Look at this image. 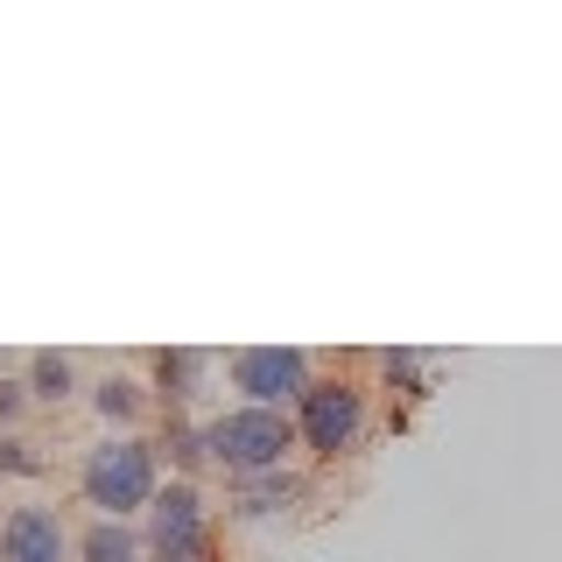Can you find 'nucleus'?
Listing matches in <instances>:
<instances>
[{"mask_svg":"<svg viewBox=\"0 0 562 562\" xmlns=\"http://www.w3.org/2000/svg\"><path fill=\"white\" fill-rule=\"evenodd\" d=\"M78 562H140V541H134L120 520H99V527H85Z\"/></svg>","mask_w":562,"mask_h":562,"instance_id":"6e6552de","label":"nucleus"},{"mask_svg":"<svg viewBox=\"0 0 562 562\" xmlns=\"http://www.w3.org/2000/svg\"><path fill=\"white\" fill-rule=\"evenodd\" d=\"M0 471H14V479H29V471H35L29 443H14V436H0Z\"/></svg>","mask_w":562,"mask_h":562,"instance_id":"4468645a","label":"nucleus"},{"mask_svg":"<svg viewBox=\"0 0 562 562\" xmlns=\"http://www.w3.org/2000/svg\"><path fill=\"white\" fill-rule=\"evenodd\" d=\"M70 380H78V373H70L64 351H35L22 386H29V401H64V394H70Z\"/></svg>","mask_w":562,"mask_h":562,"instance_id":"1a4fd4ad","label":"nucleus"},{"mask_svg":"<svg viewBox=\"0 0 562 562\" xmlns=\"http://www.w3.org/2000/svg\"><path fill=\"white\" fill-rule=\"evenodd\" d=\"M169 457L183 464V485H190V479H198V471L211 464V450H204V429H176V436H169Z\"/></svg>","mask_w":562,"mask_h":562,"instance_id":"f8f14e48","label":"nucleus"},{"mask_svg":"<svg viewBox=\"0 0 562 562\" xmlns=\"http://www.w3.org/2000/svg\"><path fill=\"white\" fill-rule=\"evenodd\" d=\"M289 499H295V479H289V471H254V479H233V514L239 520L281 514Z\"/></svg>","mask_w":562,"mask_h":562,"instance_id":"0eeeda50","label":"nucleus"},{"mask_svg":"<svg viewBox=\"0 0 562 562\" xmlns=\"http://www.w3.org/2000/svg\"><path fill=\"white\" fill-rule=\"evenodd\" d=\"M233 386L246 394V408H274L289 415V401L310 394V359L295 345H254L233 351Z\"/></svg>","mask_w":562,"mask_h":562,"instance_id":"7ed1b4c3","label":"nucleus"},{"mask_svg":"<svg viewBox=\"0 0 562 562\" xmlns=\"http://www.w3.org/2000/svg\"><path fill=\"white\" fill-rule=\"evenodd\" d=\"M148 555L155 562H211V527H204L198 485L176 479L169 492L148 499Z\"/></svg>","mask_w":562,"mask_h":562,"instance_id":"20e7f679","label":"nucleus"},{"mask_svg":"<svg viewBox=\"0 0 562 562\" xmlns=\"http://www.w3.org/2000/svg\"><path fill=\"white\" fill-rule=\"evenodd\" d=\"M22 408H29V386L14 380V373H0V429H8V422L22 415Z\"/></svg>","mask_w":562,"mask_h":562,"instance_id":"ddd939ff","label":"nucleus"},{"mask_svg":"<svg viewBox=\"0 0 562 562\" xmlns=\"http://www.w3.org/2000/svg\"><path fill=\"white\" fill-rule=\"evenodd\" d=\"M64 555H70L64 520L49 506H14L0 527V562H64Z\"/></svg>","mask_w":562,"mask_h":562,"instance_id":"423d86ee","label":"nucleus"},{"mask_svg":"<svg viewBox=\"0 0 562 562\" xmlns=\"http://www.w3.org/2000/svg\"><path fill=\"white\" fill-rule=\"evenodd\" d=\"M92 408H99L105 422H140V408H148V401H140V386H134V380L105 373V380L92 386Z\"/></svg>","mask_w":562,"mask_h":562,"instance_id":"9d476101","label":"nucleus"},{"mask_svg":"<svg viewBox=\"0 0 562 562\" xmlns=\"http://www.w3.org/2000/svg\"><path fill=\"white\" fill-rule=\"evenodd\" d=\"M204 450L225 479H254V471H281V457L295 450V422L274 408H233L204 422Z\"/></svg>","mask_w":562,"mask_h":562,"instance_id":"f257e3e1","label":"nucleus"},{"mask_svg":"<svg viewBox=\"0 0 562 562\" xmlns=\"http://www.w3.org/2000/svg\"><path fill=\"white\" fill-rule=\"evenodd\" d=\"M289 422L316 457H338V450H351V436H359V422H366V394L351 380H324V386H310V394L295 401Z\"/></svg>","mask_w":562,"mask_h":562,"instance_id":"39448f33","label":"nucleus"},{"mask_svg":"<svg viewBox=\"0 0 562 562\" xmlns=\"http://www.w3.org/2000/svg\"><path fill=\"white\" fill-rule=\"evenodd\" d=\"M198 373H204L198 351H162V359H155V380H162V394L176 401V408L190 401V380H198Z\"/></svg>","mask_w":562,"mask_h":562,"instance_id":"9b49d317","label":"nucleus"},{"mask_svg":"<svg viewBox=\"0 0 562 562\" xmlns=\"http://www.w3.org/2000/svg\"><path fill=\"white\" fill-rule=\"evenodd\" d=\"M85 499H92L105 520L140 514V506L155 499V443H134V436L99 443L85 457Z\"/></svg>","mask_w":562,"mask_h":562,"instance_id":"f03ea898","label":"nucleus"}]
</instances>
